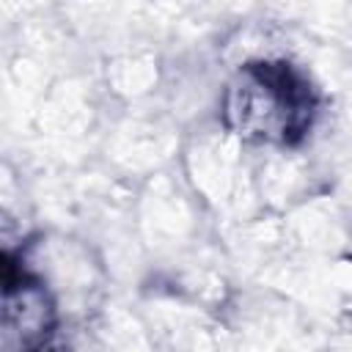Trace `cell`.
Returning <instances> with one entry per match:
<instances>
[{
    "instance_id": "6da1fadb",
    "label": "cell",
    "mask_w": 352,
    "mask_h": 352,
    "mask_svg": "<svg viewBox=\"0 0 352 352\" xmlns=\"http://www.w3.org/2000/svg\"><path fill=\"white\" fill-rule=\"evenodd\" d=\"M314 91L289 63H248L228 85L226 121L242 138L294 143L314 118Z\"/></svg>"
},
{
    "instance_id": "7a4b0ae2",
    "label": "cell",
    "mask_w": 352,
    "mask_h": 352,
    "mask_svg": "<svg viewBox=\"0 0 352 352\" xmlns=\"http://www.w3.org/2000/svg\"><path fill=\"white\" fill-rule=\"evenodd\" d=\"M55 324L47 289L6 264L3 286V352H41Z\"/></svg>"
}]
</instances>
